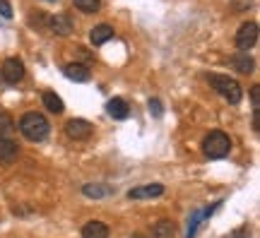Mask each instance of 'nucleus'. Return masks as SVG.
<instances>
[{
    "instance_id": "nucleus-1",
    "label": "nucleus",
    "mask_w": 260,
    "mask_h": 238,
    "mask_svg": "<svg viewBox=\"0 0 260 238\" xmlns=\"http://www.w3.org/2000/svg\"><path fill=\"white\" fill-rule=\"evenodd\" d=\"M19 132L31 142H44L48 138V132H51V125H48L46 116L31 111V113H24L19 118Z\"/></svg>"
},
{
    "instance_id": "nucleus-2",
    "label": "nucleus",
    "mask_w": 260,
    "mask_h": 238,
    "mask_svg": "<svg viewBox=\"0 0 260 238\" xmlns=\"http://www.w3.org/2000/svg\"><path fill=\"white\" fill-rule=\"evenodd\" d=\"M232 149V140L222 130H212L207 138L203 140V152L207 159H224Z\"/></svg>"
},
{
    "instance_id": "nucleus-3",
    "label": "nucleus",
    "mask_w": 260,
    "mask_h": 238,
    "mask_svg": "<svg viewBox=\"0 0 260 238\" xmlns=\"http://www.w3.org/2000/svg\"><path fill=\"white\" fill-rule=\"evenodd\" d=\"M210 84H212L217 94H222L224 99L229 101V104H239L243 99V89L241 84L232 80V77H226V75H210Z\"/></svg>"
},
{
    "instance_id": "nucleus-4",
    "label": "nucleus",
    "mask_w": 260,
    "mask_h": 238,
    "mask_svg": "<svg viewBox=\"0 0 260 238\" xmlns=\"http://www.w3.org/2000/svg\"><path fill=\"white\" fill-rule=\"evenodd\" d=\"M255 44H258V24H255V22L241 24L239 31H236V46H239V51L248 53Z\"/></svg>"
},
{
    "instance_id": "nucleus-5",
    "label": "nucleus",
    "mask_w": 260,
    "mask_h": 238,
    "mask_svg": "<svg viewBox=\"0 0 260 238\" xmlns=\"http://www.w3.org/2000/svg\"><path fill=\"white\" fill-rule=\"evenodd\" d=\"M0 77L8 84H17L24 80V63L19 58H8L3 67H0Z\"/></svg>"
},
{
    "instance_id": "nucleus-6",
    "label": "nucleus",
    "mask_w": 260,
    "mask_h": 238,
    "mask_svg": "<svg viewBox=\"0 0 260 238\" xmlns=\"http://www.w3.org/2000/svg\"><path fill=\"white\" fill-rule=\"evenodd\" d=\"M65 132H68L70 140H87V138H92V123L84 118H73V120H68Z\"/></svg>"
},
{
    "instance_id": "nucleus-7",
    "label": "nucleus",
    "mask_w": 260,
    "mask_h": 238,
    "mask_svg": "<svg viewBox=\"0 0 260 238\" xmlns=\"http://www.w3.org/2000/svg\"><path fill=\"white\" fill-rule=\"evenodd\" d=\"M159 195H164V185L161 183H147L128 190L130 200H149V197H159Z\"/></svg>"
},
{
    "instance_id": "nucleus-8",
    "label": "nucleus",
    "mask_w": 260,
    "mask_h": 238,
    "mask_svg": "<svg viewBox=\"0 0 260 238\" xmlns=\"http://www.w3.org/2000/svg\"><path fill=\"white\" fill-rule=\"evenodd\" d=\"M63 75L68 80H73V82H89V77H92L89 67L82 63H68L63 67Z\"/></svg>"
},
{
    "instance_id": "nucleus-9",
    "label": "nucleus",
    "mask_w": 260,
    "mask_h": 238,
    "mask_svg": "<svg viewBox=\"0 0 260 238\" xmlns=\"http://www.w3.org/2000/svg\"><path fill=\"white\" fill-rule=\"evenodd\" d=\"M106 113H109L113 120H125L130 116L128 101L121 99V96H113V99L106 104Z\"/></svg>"
},
{
    "instance_id": "nucleus-10",
    "label": "nucleus",
    "mask_w": 260,
    "mask_h": 238,
    "mask_svg": "<svg viewBox=\"0 0 260 238\" xmlns=\"http://www.w3.org/2000/svg\"><path fill=\"white\" fill-rule=\"evenodd\" d=\"M113 34H116V31H113L111 24H96V27L89 31V41H92L94 46H102L106 41H111Z\"/></svg>"
},
{
    "instance_id": "nucleus-11",
    "label": "nucleus",
    "mask_w": 260,
    "mask_h": 238,
    "mask_svg": "<svg viewBox=\"0 0 260 238\" xmlns=\"http://www.w3.org/2000/svg\"><path fill=\"white\" fill-rule=\"evenodd\" d=\"M51 31L58 34V37L73 34V19H70V15H56V17H51Z\"/></svg>"
},
{
    "instance_id": "nucleus-12",
    "label": "nucleus",
    "mask_w": 260,
    "mask_h": 238,
    "mask_svg": "<svg viewBox=\"0 0 260 238\" xmlns=\"http://www.w3.org/2000/svg\"><path fill=\"white\" fill-rule=\"evenodd\" d=\"M82 238H109V226L104 221H87L82 229Z\"/></svg>"
},
{
    "instance_id": "nucleus-13",
    "label": "nucleus",
    "mask_w": 260,
    "mask_h": 238,
    "mask_svg": "<svg viewBox=\"0 0 260 238\" xmlns=\"http://www.w3.org/2000/svg\"><path fill=\"white\" fill-rule=\"evenodd\" d=\"M232 65H234V70H239V73H243V75L253 73V58L248 53H243V51H239V53L234 55Z\"/></svg>"
},
{
    "instance_id": "nucleus-14",
    "label": "nucleus",
    "mask_w": 260,
    "mask_h": 238,
    "mask_svg": "<svg viewBox=\"0 0 260 238\" xmlns=\"http://www.w3.org/2000/svg\"><path fill=\"white\" fill-rule=\"evenodd\" d=\"M17 156V145L8 138H0V164H10Z\"/></svg>"
},
{
    "instance_id": "nucleus-15",
    "label": "nucleus",
    "mask_w": 260,
    "mask_h": 238,
    "mask_svg": "<svg viewBox=\"0 0 260 238\" xmlns=\"http://www.w3.org/2000/svg\"><path fill=\"white\" fill-rule=\"evenodd\" d=\"M174 221L169 219H161L152 226V238H174Z\"/></svg>"
},
{
    "instance_id": "nucleus-16",
    "label": "nucleus",
    "mask_w": 260,
    "mask_h": 238,
    "mask_svg": "<svg viewBox=\"0 0 260 238\" xmlns=\"http://www.w3.org/2000/svg\"><path fill=\"white\" fill-rule=\"evenodd\" d=\"M44 106H46L51 113H63L65 111V106H63V99L58 96L56 92H44Z\"/></svg>"
},
{
    "instance_id": "nucleus-17",
    "label": "nucleus",
    "mask_w": 260,
    "mask_h": 238,
    "mask_svg": "<svg viewBox=\"0 0 260 238\" xmlns=\"http://www.w3.org/2000/svg\"><path fill=\"white\" fill-rule=\"evenodd\" d=\"M82 192L87 195V197H94V200H99V197H106L109 195V188L106 185H99V183H87V185H82Z\"/></svg>"
},
{
    "instance_id": "nucleus-18",
    "label": "nucleus",
    "mask_w": 260,
    "mask_h": 238,
    "mask_svg": "<svg viewBox=\"0 0 260 238\" xmlns=\"http://www.w3.org/2000/svg\"><path fill=\"white\" fill-rule=\"evenodd\" d=\"M75 8L82 10V12H99V8H102V3L99 0H73Z\"/></svg>"
},
{
    "instance_id": "nucleus-19",
    "label": "nucleus",
    "mask_w": 260,
    "mask_h": 238,
    "mask_svg": "<svg viewBox=\"0 0 260 238\" xmlns=\"http://www.w3.org/2000/svg\"><path fill=\"white\" fill-rule=\"evenodd\" d=\"M10 130H15V120H12L10 113L0 111V138H3V135H8Z\"/></svg>"
},
{
    "instance_id": "nucleus-20",
    "label": "nucleus",
    "mask_w": 260,
    "mask_h": 238,
    "mask_svg": "<svg viewBox=\"0 0 260 238\" xmlns=\"http://www.w3.org/2000/svg\"><path fill=\"white\" fill-rule=\"evenodd\" d=\"M200 219H203V212H200V210L193 212V219H190V226H188V238H193V236H195V229H198Z\"/></svg>"
},
{
    "instance_id": "nucleus-21",
    "label": "nucleus",
    "mask_w": 260,
    "mask_h": 238,
    "mask_svg": "<svg viewBox=\"0 0 260 238\" xmlns=\"http://www.w3.org/2000/svg\"><path fill=\"white\" fill-rule=\"evenodd\" d=\"M251 101H253V113H260V87H251Z\"/></svg>"
},
{
    "instance_id": "nucleus-22",
    "label": "nucleus",
    "mask_w": 260,
    "mask_h": 238,
    "mask_svg": "<svg viewBox=\"0 0 260 238\" xmlns=\"http://www.w3.org/2000/svg\"><path fill=\"white\" fill-rule=\"evenodd\" d=\"M149 113H154V116H161L164 113V109H161V101L159 99H149Z\"/></svg>"
},
{
    "instance_id": "nucleus-23",
    "label": "nucleus",
    "mask_w": 260,
    "mask_h": 238,
    "mask_svg": "<svg viewBox=\"0 0 260 238\" xmlns=\"http://www.w3.org/2000/svg\"><path fill=\"white\" fill-rule=\"evenodd\" d=\"M0 15H3L5 19L12 17V8H10V3H8V0H0Z\"/></svg>"
},
{
    "instance_id": "nucleus-24",
    "label": "nucleus",
    "mask_w": 260,
    "mask_h": 238,
    "mask_svg": "<svg viewBox=\"0 0 260 238\" xmlns=\"http://www.w3.org/2000/svg\"><path fill=\"white\" fill-rule=\"evenodd\" d=\"M234 238H248V229H241V231H236V233H234Z\"/></svg>"
},
{
    "instance_id": "nucleus-25",
    "label": "nucleus",
    "mask_w": 260,
    "mask_h": 238,
    "mask_svg": "<svg viewBox=\"0 0 260 238\" xmlns=\"http://www.w3.org/2000/svg\"><path fill=\"white\" fill-rule=\"evenodd\" d=\"M133 238H142V236H133Z\"/></svg>"
}]
</instances>
